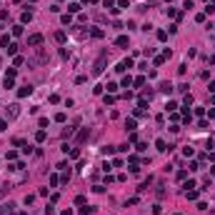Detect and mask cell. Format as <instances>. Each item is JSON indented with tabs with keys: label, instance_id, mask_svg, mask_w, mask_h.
Here are the masks:
<instances>
[{
	"label": "cell",
	"instance_id": "cell-1",
	"mask_svg": "<svg viewBox=\"0 0 215 215\" xmlns=\"http://www.w3.org/2000/svg\"><path fill=\"white\" fill-rule=\"evenodd\" d=\"M5 113H8V118H18V115H20V105H18V103H13Z\"/></svg>",
	"mask_w": 215,
	"mask_h": 215
},
{
	"label": "cell",
	"instance_id": "cell-2",
	"mask_svg": "<svg viewBox=\"0 0 215 215\" xmlns=\"http://www.w3.org/2000/svg\"><path fill=\"white\" fill-rule=\"evenodd\" d=\"M155 148H158L160 153H165V150H170V145H168V143L163 140V138H158V140H155Z\"/></svg>",
	"mask_w": 215,
	"mask_h": 215
},
{
	"label": "cell",
	"instance_id": "cell-3",
	"mask_svg": "<svg viewBox=\"0 0 215 215\" xmlns=\"http://www.w3.org/2000/svg\"><path fill=\"white\" fill-rule=\"evenodd\" d=\"M30 93H33V88H30V85H25V88H20V90H18V98H28Z\"/></svg>",
	"mask_w": 215,
	"mask_h": 215
},
{
	"label": "cell",
	"instance_id": "cell-4",
	"mask_svg": "<svg viewBox=\"0 0 215 215\" xmlns=\"http://www.w3.org/2000/svg\"><path fill=\"white\" fill-rule=\"evenodd\" d=\"M43 43V35H30L28 38V45H40Z\"/></svg>",
	"mask_w": 215,
	"mask_h": 215
},
{
	"label": "cell",
	"instance_id": "cell-5",
	"mask_svg": "<svg viewBox=\"0 0 215 215\" xmlns=\"http://www.w3.org/2000/svg\"><path fill=\"white\" fill-rule=\"evenodd\" d=\"M115 45L125 48V45H128V35H118V38H115Z\"/></svg>",
	"mask_w": 215,
	"mask_h": 215
},
{
	"label": "cell",
	"instance_id": "cell-6",
	"mask_svg": "<svg viewBox=\"0 0 215 215\" xmlns=\"http://www.w3.org/2000/svg\"><path fill=\"white\" fill-rule=\"evenodd\" d=\"M160 93L170 95V93H173V85H170V83H160Z\"/></svg>",
	"mask_w": 215,
	"mask_h": 215
},
{
	"label": "cell",
	"instance_id": "cell-7",
	"mask_svg": "<svg viewBox=\"0 0 215 215\" xmlns=\"http://www.w3.org/2000/svg\"><path fill=\"white\" fill-rule=\"evenodd\" d=\"M185 198H188V200H195V198H198V190H193V188H190V190H185Z\"/></svg>",
	"mask_w": 215,
	"mask_h": 215
},
{
	"label": "cell",
	"instance_id": "cell-8",
	"mask_svg": "<svg viewBox=\"0 0 215 215\" xmlns=\"http://www.w3.org/2000/svg\"><path fill=\"white\" fill-rule=\"evenodd\" d=\"M175 108H178V103H175V100H170V103L165 105V110H168V113H175Z\"/></svg>",
	"mask_w": 215,
	"mask_h": 215
},
{
	"label": "cell",
	"instance_id": "cell-9",
	"mask_svg": "<svg viewBox=\"0 0 215 215\" xmlns=\"http://www.w3.org/2000/svg\"><path fill=\"white\" fill-rule=\"evenodd\" d=\"M125 128H128V130H135V120H133V118H128V120H125Z\"/></svg>",
	"mask_w": 215,
	"mask_h": 215
},
{
	"label": "cell",
	"instance_id": "cell-10",
	"mask_svg": "<svg viewBox=\"0 0 215 215\" xmlns=\"http://www.w3.org/2000/svg\"><path fill=\"white\" fill-rule=\"evenodd\" d=\"M5 50H8V53H10V55H15V53H18V45H15V43H10V45H8Z\"/></svg>",
	"mask_w": 215,
	"mask_h": 215
},
{
	"label": "cell",
	"instance_id": "cell-11",
	"mask_svg": "<svg viewBox=\"0 0 215 215\" xmlns=\"http://www.w3.org/2000/svg\"><path fill=\"white\" fill-rule=\"evenodd\" d=\"M65 153H68L70 158H78V155H80V150H78V148H70V150H65Z\"/></svg>",
	"mask_w": 215,
	"mask_h": 215
},
{
	"label": "cell",
	"instance_id": "cell-12",
	"mask_svg": "<svg viewBox=\"0 0 215 215\" xmlns=\"http://www.w3.org/2000/svg\"><path fill=\"white\" fill-rule=\"evenodd\" d=\"M20 20H23V23H30V20H33V13H30V10L23 13V18H20Z\"/></svg>",
	"mask_w": 215,
	"mask_h": 215
},
{
	"label": "cell",
	"instance_id": "cell-13",
	"mask_svg": "<svg viewBox=\"0 0 215 215\" xmlns=\"http://www.w3.org/2000/svg\"><path fill=\"white\" fill-rule=\"evenodd\" d=\"M35 140H38V143L45 140V130H38V133H35Z\"/></svg>",
	"mask_w": 215,
	"mask_h": 215
},
{
	"label": "cell",
	"instance_id": "cell-14",
	"mask_svg": "<svg viewBox=\"0 0 215 215\" xmlns=\"http://www.w3.org/2000/svg\"><path fill=\"white\" fill-rule=\"evenodd\" d=\"M60 20H63V25H70V23H73V18H70V13H65V15H63Z\"/></svg>",
	"mask_w": 215,
	"mask_h": 215
},
{
	"label": "cell",
	"instance_id": "cell-15",
	"mask_svg": "<svg viewBox=\"0 0 215 215\" xmlns=\"http://www.w3.org/2000/svg\"><path fill=\"white\" fill-rule=\"evenodd\" d=\"M85 138H88V128H85V130H80V135H78V145L85 140Z\"/></svg>",
	"mask_w": 215,
	"mask_h": 215
},
{
	"label": "cell",
	"instance_id": "cell-16",
	"mask_svg": "<svg viewBox=\"0 0 215 215\" xmlns=\"http://www.w3.org/2000/svg\"><path fill=\"white\" fill-rule=\"evenodd\" d=\"M90 35H93V38H103V30H100V28H93Z\"/></svg>",
	"mask_w": 215,
	"mask_h": 215
},
{
	"label": "cell",
	"instance_id": "cell-17",
	"mask_svg": "<svg viewBox=\"0 0 215 215\" xmlns=\"http://www.w3.org/2000/svg\"><path fill=\"white\" fill-rule=\"evenodd\" d=\"M130 85H133V78H130V75H125V78H123V88H130Z\"/></svg>",
	"mask_w": 215,
	"mask_h": 215
},
{
	"label": "cell",
	"instance_id": "cell-18",
	"mask_svg": "<svg viewBox=\"0 0 215 215\" xmlns=\"http://www.w3.org/2000/svg\"><path fill=\"white\" fill-rule=\"evenodd\" d=\"M78 10H80L78 3H70V5H68V13H78Z\"/></svg>",
	"mask_w": 215,
	"mask_h": 215
},
{
	"label": "cell",
	"instance_id": "cell-19",
	"mask_svg": "<svg viewBox=\"0 0 215 215\" xmlns=\"http://www.w3.org/2000/svg\"><path fill=\"white\" fill-rule=\"evenodd\" d=\"M165 15H168V18H178V13H175V8H168V10H165Z\"/></svg>",
	"mask_w": 215,
	"mask_h": 215
},
{
	"label": "cell",
	"instance_id": "cell-20",
	"mask_svg": "<svg viewBox=\"0 0 215 215\" xmlns=\"http://www.w3.org/2000/svg\"><path fill=\"white\" fill-rule=\"evenodd\" d=\"M103 5L108 8V10H113V8H115V0H103Z\"/></svg>",
	"mask_w": 215,
	"mask_h": 215
},
{
	"label": "cell",
	"instance_id": "cell-21",
	"mask_svg": "<svg viewBox=\"0 0 215 215\" xmlns=\"http://www.w3.org/2000/svg\"><path fill=\"white\" fill-rule=\"evenodd\" d=\"M0 45H3V48H8V45H10V38L3 35V38H0Z\"/></svg>",
	"mask_w": 215,
	"mask_h": 215
},
{
	"label": "cell",
	"instance_id": "cell-22",
	"mask_svg": "<svg viewBox=\"0 0 215 215\" xmlns=\"http://www.w3.org/2000/svg\"><path fill=\"white\" fill-rule=\"evenodd\" d=\"M183 155H185V158H193V148H190V145L183 148Z\"/></svg>",
	"mask_w": 215,
	"mask_h": 215
},
{
	"label": "cell",
	"instance_id": "cell-23",
	"mask_svg": "<svg viewBox=\"0 0 215 215\" xmlns=\"http://www.w3.org/2000/svg\"><path fill=\"white\" fill-rule=\"evenodd\" d=\"M55 40H58V43H65V33H63V30L55 33Z\"/></svg>",
	"mask_w": 215,
	"mask_h": 215
},
{
	"label": "cell",
	"instance_id": "cell-24",
	"mask_svg": "<svg viewBox=\"0 0 215 215\" xmlns=\"http://www.w3.org/2000/svg\"><path fill=\"white\" fill-rule=\"evenodd\" d=\"M13 35H23V25H15V28H13Z\"/></svg>",
	"mask_w": 215,
	"mask_h": 215
},
{
	"label": "cell",
	"instance_id": "cell-25",
	"mask_svg": "<svg viewBox=\"0 0 215 215\" xmlns=\"http://www.w3.org/2000/svg\"><path fill=\"white\" fill-rule=\"evenodd\" d=\"M133 83H135L138 88H143V85H145V78H135V80H133Z\"/></svg>",
	"mask_w": 215,
	"mask_h": 215
},
{
	"label": "cell",
	"instance_id": "cell-26",
	"mask_svg": "<svg viewBox=\"0 0 215 215\" xmlns=\"http://www.w3.org/2000/svg\"><path fill=\"white\" fill-rule=\"evenodd\" d=\"M158 40H168V33L165 30H158Z\"/></svg>",
	"mask_w": 215,
	"mask_h": 215
},
{
	"label": "cell",
	"instance_id": "cell-27",
	"mask_svg": "<svg viewBox=\"0 0 215 215\" xmlns=\"http://www.w3.org/2000/svg\"><path fill=\"white\" fill-rule=\"evenodd\" d=\"M5 78H13V80H15V68H8V73H5Z\"/></svg>",
	"mask_w": 215,
	"mask_h": 215
},
{
	"label": "cell",
	"instance_id": "cell-28",
	"mask_svg": "<svg viewBox=\"0 0 215 215\" xmlns=\"http://www.w3.org/2000/svg\"><path fill=\"white\" fill-rule=\"evenodd\" d=\"M80 213H83V215H90V213H95V208H80Z\"/></svg>",
	"mask_w": 215,
	"mask_h": 215
},
{
	"label": "cell",
	"instance_id": "cell-29",
	"mask_svg": "<svg viewBox=\"0 0 215 215\" xmlns=\"http://www.w3.org/2000/svg\"><path fill=\"white\" fill-rule=\"evenodd\" d=\"M118 8H130V5H128V0H118Z\"/></svg>",
	"mask_w": 215,
	"mask_h": 215
},
{
	"label": "cell",
	"instance_id": "cell-30",
	"mask_svg": "<svg viewBox=\"0 0 215 215\" xmlns=\"http://www.w3.org/2000/svg\"><path fill=\"white\" fill-rule=\"evenodd\" d=\"M0 130H8V123H5V120H0Z\"/></svg>",
	"mask_w": 215,
	"mask_h": 215
},
{
	"label": "cell",
	"instance_id": "cell-31",
	"mask_svg": "<svg viewBox=\"0 0 215 215\" xmlns=\"http://www.w3.org/2000/svg\"><path fill=\"white\" fill-rule=\"evenodd\" d=\"M208 90H210V93H215V80H213V83L208 85Z\"/></svg>",
	"mask_w": 215,
	"mask_h": 215
},
{
	"label": "cell",
	"instance_id": "cell-32",
	"mask_svg": "<svg viewBox=\"0 0 215 215\" xmlns=\"http://www.w3.org/2000/svg\"><path fill=\"white\" fill-rule=\"evenodd\" d=\"M213 143H215V140H213Z\"/></svg>",
	"mask_w": 215,
	"mask_h": 215
}]
</instances>
